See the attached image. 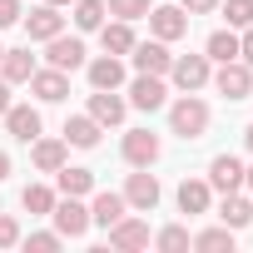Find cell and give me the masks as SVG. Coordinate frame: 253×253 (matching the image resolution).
<instances>
[{"mask_svg":"<svg viewBox=\"0 0 253 253\" xmlns=\"http://www.w3.org/2000/svg\"><path fill=\"white\" fill-rule=\"evenodd\" d=\"M169 129H174L179 139H204V134H209V104H204L199 94H179V99L169 104Z\"/></svg>","mask_w":253,"mask_h":253,"instance_id":"cell-1","label":"cell"},{"mask_svg":"<svg viewBox=\"0 0 253 253\" xmlns=\"http://www.w3.org/2000/svg\"><path fill=\"white\" fill-rule=\"evenodd\" d=\"M209 75H213L209 55H174V65H169V80L179 84V94H199L209 84Z\"/></svg>","mask_w":253,"mask_h":253,"instance_id":"cell-2","label":"cell"},{"mask_svg":"<svg viewBox=\"0 0 253 253\" xmlns=\"http://www.w3.org/2000/svg\"><path fill=\"white\" fill-rule=\"evenodd\" d=\"M50 218H55V233H60V238H84V233H89V204H80V199H70V194L55 199Z\"/></svg>","mask_w":253,"mask_h":253,"instance_id":"cell-3","label":"cell"},{"mask_svg":"<svg viewBox=\"0 0 253 253\" xmlns=\"http://www.w3.org/2000/svg\"><path fill=\"white\" fill-rule=\"evenodd\" d=\"M209 80H213V89H218L228 104L253 94V70H248L243 60H228V65H218V75H209Z\"/></svg>","mask_w":253,"mask_h":253,"instance_id":"cell-4","label":"cell"},{"mask_svg":"<svg viewBox=\"0 0 253 253\" xmlns=\"http://www.w3.org/2000/svg\"><path fill=\"white\" fill-rule=\"evenodd\" d=\"M159 134H149V129H129V134H124L119 139V154H124V164H129V169H149L154 159H159Z\"/></svg>","mask_w":253,"mask_h":253,"instance_id":"cell-5","label":"cell"},{"mask_svg":"<svg viewBox=\"0 0 253 253\" xmlns=\"http://www.w3.org/2000/svg\"><path fill=\"white\" fill-rule=\"evenodd\" d=\"M45 60H50L55 70H65V75H70V70H80V65L89 60V50H84V40H80V35H65V30H60L55 40H45Z\"/></svg>","mask_w":253,"mask_h":253,"instance_id":"cell-6","label":"cell"},{"mask_svg":"<svg viewBox=\"0 0 253 253\" xmlns=\"http://www.w3.org/2000/svg\"><path fill=\"white\" fill-rule=\"evenodd\" d=\"M104 233H109V248H119V253H139V248H149V238H154L149 223H144V218H129V213H124L119 223H109Z\"/></svg>","mask_w":253,"mask_h":253,"instance_id":"cell-7","label":"cell"},{"mask_svg":"<svg viewBox=\"0 0 253 253\" xmlns=\"http://www.w3.org/2000/svg\"><path fill=\"white\" fill-rule=\"evenodd\" d=\"M159 179L149 174V169H139V174H129V179H124V204H129V209H139V213H154L159 209Z\"/></svg>","mask_w":253,"mask_h":253,"instance_id":"cell-8","label":"cell"},{"mask_svg":"<svg viewBox=\"0 0 253 253\" xmlns=\"http://www.w3.org/2000/svg\"><path fill=\"white\" fill-rule=\"evenodd\" d=\"M149 35L154 40H184L189 35V15L179 10V5H149Z\"/></svg>","mask_w":253,"mask_h":253,"instance_id":"cell-9","label":"cell"},{"mask_svg":"<svg viewBox=\"0 0 253 253\" xmlns=\"http://www.w3.org/2000/svg\"><path fill=\"white\" fill-rule=\"evenodd\" d=\"M129 104H134V109H144V114L164 109V104H169L164 75H134V80H129Z\"/></svg>","mask_w":253,"mask_h":253,"instance_id":"cell-10","label":"cell"},{"mask_svg":"<svg viewBox=\"0 0 253 253\" xmlns=\"http://www.w3.org/2000/svg\"><path fill=\"white\" fill-rule=\"evenodd\" d=\"M129 60H134V70H139V75H169V65H174V55H169V45H164V40H134Z\"/></svg>","mask_w":253,"mask_h":253,"instance_id":"cell-11","label":"cell"},{"mask_svg":"<svg viewBox=\"0 0 253 253\" xmlns=\"http://www.w3.org/2000/svg\"><path fill=\"white\" fill-rule=\"evenodd\" d=\"M25 84H30V94H35L40 104H60V99H70V75L55 70V65H50V70H35Z\"/></svg>","mask_w":253,"mask_h":253,"instance_id":"cell-12","label":"cell"},{"mask_svg":"<svg viewBox=\"0 0 253 253\" xmlns=\"http://www.w3.org/2000/svg\"><path fill=\"white\" fill-rule=\"evenodd\" d=\"M84 75H89V89H119V84H124V55L84 60Z\"/></svg>","mask_w":253,"mask_h":253,"instance_id":"cell-13","label":"cell"},{"mask_svg":"<svg viewBox=\"0 0 253 253\" xmlns=\"http://www.w3.org/2000/svg\"><path fill=\"white\" fill-rule=\"evenodd\" d=\"M209 189H218V194H238V189H243V159H233V154H213V164H209Z\"/></svg>","mask_w":253,"mask_h":253,"instance_id":"cell-14","label":"cell"},{"mask_svg":"<svg viewBox=\"0 0 253 253\" xmlns=\"http://www.w3.org/2000/svg\"><path fill=\"white\" fill-rule=\"evenodd\" d=\"M20 20H25V35H30V40H40V45H45V40H55V35L65 30L60 5H40V10H30V15H20Z\"/></svg>","mask_w":253,"mask_h":253,"instance_id":"cell-15","label":"cell"},{"mask_svg":"<svg viewBox=\"0 0 253 253\" xmlns=\"http://www.w3.org/2000/svg\"><path fill=\"white\" fill-rule=\"evenodd\" d=\"M89 114L104 124V129H114V124H124V114H129V104L119 99V89H94L89 94Z\"/></svg>","mask_w":253,"mask_h":253,"instance_id":"cell-16","label":"cell"},{"mask_svg":"<svg viewBox=\"0 0 253 253\" xmlns=\"http://www.w3.org/2000/svg\"><path fill=\"white\" fill-rule=\"evenodd\" d=\"M99 134H104V124L94 114H70L65 119V144H75V149H94Z\"/></svg>","mask_w":253,"mask_h":253,"instance_id":"cell-17","label":"cell"},{"mask_svg":"<svg viewBox=\"0 0 253 253\" xmlns=\"http://www.w3.org/2000/svg\"><path fill=\"white\" fill-rule=\"evenodd\" d=\"M5 129H10L20 144L40 139V109H35V104H10V109H5Z\"/></svg>","mask_w":253,"mask_h":253,"instance_id":"cell-18","label":"cell"},{"mask_svg":"<svg viewBox=\"0 0 253 253\" xmlns=\"http://www.w3.org/2000/svg\"><path fill=\"white\" fill-rule=\"evenodd\" d=\"M174 199H179V213H189V218H194V213H209L213 189H209V179H184Z\"/></svg>","mask_w":253,"mask_h":253,"instance_id":"cell-19","label":"cell"},{"mask_svg":"<svg viewBox=\"0 0 253 253\" xmlns=\"http://www.w3.org/2000/svg\"><path fill=\"white\" fill-rule=\"evenodd\" d=\"M30 159H35L40 174H55V169L70 159V144H65V139H30Z\"/></svg>","mask_w":253,"mask_h":253,"instance_id":"cell-20","label":"cell"},{"mask_svg":"<svg viewBox=\"0 0 253 253\" xmlns=\"http://www.w3.org/2000/svg\"><path fill=\"white\" fill-rule=\"evenodd\" d=\"M55 194H70V199L94 194V169H70V164H60V169H55Z\"/></svg>","mask_w":253,"mask_h":253,"instance_id":"cell-21","label":"cell"},{"mask_svg":"<svg viewBox=\"0 0 253 253\" xmlns=\"http://www.w3.org/2000/svg\"><path fill=\"white\" fill-rule=\"evenodd\" d=\"M99 40H104V55H129L134 50V20H104Z\"/></svg>","mask_w":253,"mask_h":253,"instance_id":"cell-22","label":"cell"},{"mask_svg":"<svg viewBox=\"0 0 253 253\" xmlns=\"http://www.w3.org/2000/svg\"><path fill=\"white\" fill-rule=\"evenodd\" d=\"M124 213H129V204H124V194H94V204H89V223H99V228H109V223H119Z\"/></svg>","mask_w":253,"mask_h":253,"instance_id":"cell-23","label":"cell"},{"mask_svg":"<svg viewBox=\"0 0 253 253\" xmlns=\"http://www.w3.org/2000/svg\"><path fill=\"white\" fill-rule=\"evenodd\" d=\"M218 223H223V228H233V233L253 223V204L243 199V189H238V194H223V204H218Z\"/></svg>","mask_w":253,"mask_h":253,"instance_id":"cell-24","label":"cell"},{"mask_svg":"<svg viewBox=\"0 0 253 253\" xmlns=\"http://www.w3.org/2000/svg\"><path fill=\"white\" fill-rule=\"evenodd\" d=\"M35 75V55L30 50H5V55H0V80H5V84H25Z\"/></svg>","mask_w":253,"mask_h":253,"instance_id":"cell-25","label":"cell"},{"mask_svg":"<svg viewBox=\"0 0 253 253\" xmlns=\"http://www.w3.org/2000/svg\"><path fill=\"white\" fill-rule=\"evenodd\" d=\"M204 55H209L213 65H228V60H238V30H213V35L204 40Z\"/></svg>","mask_w":253,"mask_h":253,"instance_id":"cell-26","label":"cell"},{"mask_svg":"<svg viewBox=\"0 0 253 253\" xmlns=\"http://www.w3.org/2000/svg\"><path fill=\"white\" fill-rule=\"evenodd\" d=\"M55 189L50 184H25V194H20V204H25V213L30 218H50V209H55Z\"/></svg>","mask_w":253,"mask_h":253,"instance_id":"cell-27","label":"cell"},{"mask_svg":"<svg viewBox=\"0 0 253 253\" xmlns=\"http://www.w3.org/2000/svg\"><path fill=\"white\" fill-rule=\"evenodd\" d=\"M233 238H238V233L218 223V228H204V233H194V243H189V248H199V253H233Z\"/></svg>","mask_w":253,"mask_h":253,"instance_id":"cell-28","label":"cell"},{"mask_svg":"<svg viewBox=\"0 0 253 253\" xmlns=\"http://www.w3.org/2000/svg\"><path fill=\"white\" fill-rule=\"evenodd\" d=\"M104 15H109V10H104V0H75V30H80V35L99 30Z\"/></svg>","mask_w":253,"mask_h":253,"instance_id":"cell-29","label":"cell"},{"mask_svg":"<svg viewBox=\"0 0 253 253\" xmlns=\"http://www.w3.org/2000/svg\"><path fill=\"white\" fill-rule=\"evenodd\" d=\"M149 243H154V248H164V253H184V248L194 243V233H189L184 223H169V228H159Z\"/></svg>","mask_w":253,"mask_h":253,"instance_id":"cell-30","label":"cell"},{"mask_svg":"<svg viewBox=\"0 0 253 253\" xmlns=\"http://www.w3.org/2000/svg\"><path fill=\"white\" fill-rule=\"evenodd\" d=\"M218 10H223L228 30H248L253 25V0H218Z\"/></svg>","mask_w":253,"mask_h":253,"instance_id":"cell-31","label":"cell"},{"mask_svg":"<svg viewBox=\"0 0 253 253\" xmlns=\"http://www.w3.org/2000/svg\"><path fill=\"white\" fill-rule=\"evenodd\" d=\"M104 10L114 20H144L149 15V0H104Z\"/></svg>","mask_w":253,"mask_h":253,"instance_id":"cell-32","label":"cell"},{"mask_svg":"<svg viewBox=\"0 0 253 253\" xmlns=\"http://www.w3.org/2000/svg\"><path fill=\"white\" fill-rule=\"evenodd\" d=\"M20 243H25L30 253H55L65 238H60V233H20Z\"/></svg>","mask_w":253,"mask_h":253,"instance_id":"cell-33","label":"cell"},{"mask_svg":"<svg viewBox=\"0 0 253 253\" xmlns=\"http://www.w3.org/2000/svg\"><path fill=\"white\" fill-rule=\"evenodd\" d=\"M15 243H20V218L0 213V248H15Z\"/></svg>","mask_w":253,"mask_h":253,"instance_id":"cell-34","label":"cell"},{"mask_svg":"<svg viewBox=\"0 0 253 253\" xmlns=\"http://www.w3.org/2000/svg\"><path fill=\"white\" fill-rule=\"evenodd\" d=\"M20 0H0V30H10V25H20Z\"/></svg>","mask_w":253,"mask_h":253,"instance_id":"cell-35","label":"cell"},{"mask_svg":"<svg viewBox=\"0 0 253 253\" xmlns=\"http://www.w3.org/2000/svg\"><path fill=\"white\" fill-rule=\"evenodd\" d=\"M179 10H184L189 20H194V15H213V10H218V0H179Z\"/></svg>","mask_w":253,"mask_h":253,"instance_id":"cell-36","label":"cell"},{"mask_svg":"<svg viewBox=\"0 0 253 253\" xmlns=\"http://www.w3.org/2000/svg\"><path fill=\"white\" fill-rule=\"evenodd\" d=\"M238 60H243V65L253 70V25H248V30L238 35Z\"/></svg>","mask_w":253,"mask_h":253,"instance_id":"cell-37","label":"cell"},{"mask_svg":"<svg viewBox=\"0 0 253 253\" xmlns=\"http://www.w3.org/2000/svg\"><path fill=\"white\" fill-rule=\"evenodd\" d=\"M10 104H15V99H10V84L0 80V119H5V109H10Z\"/></svg>","mask_w":253,"mask_h":253,"instance_id":"cell-38","label":"cell"},{"mask_svg":"<svg viewBox=\"0 0 253 253\" xmlns=\"http://www.w3.org/2000/svg\"><path fill=\"white\" fill-rule=\"evenodd\" d=\"M5 179H10V154L0 149V184H5Z\"/></svg>","mask_w":253,"mask_h":253,"instance_id":"cell-39","label":"cell"},{"mask_svg":"<svg viewBox=\"0 0 253 253\" xmlns=\"http://www.w3.org/2000/svg\"><path fill=\"white\" fill-rule=\"evenodd\" d=\"M243 189H248V194H253V164H248V169H243Z\"/></svg>","mask_w":253,"mask_h":253,"instance_id":"cell-40","label":"cell"},{"mask_svg":"<svg viewBox=\"0 0 253 253\" xmlns=\"http://www.w3.org/2000/svg\"><path fill=\"white\" fill-rule=\"evenodd\" d=\"M243 144H248V154H253V124H248V129H243Z\"/></svg>","mask_w":253,"mask_h":253,"instance_id":"cell-41","label":"cell"},{"mask_svg":"<svg viewBox=\"0 0 253 253\" xmlns=\"http://www.w3.org/2000/svg\"><path fill=\"white\" fill-rule=\"evenodd\" d=\"M45 5H75V0H45Z\"/></svg>","mask_w":253,"mask_h":253,"instance_id":"cell-42","label":"cell"},{"mask_svg":"<svg viewBox=\"0 0 253 253\" xmlns=\"http://www.w3.org/2000/svg\"><path fill=\"white\" fill-rule=\"evenodd\" d=\"M0 55H5V45H0Z\"/></svg>","mask_w":253,"mask_h":253,"instance_id":"cell-43","label":"cell"}]
</instances>
